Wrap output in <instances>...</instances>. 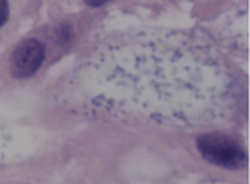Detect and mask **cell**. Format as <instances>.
<instances>
[{"mask_svg":"<svg viewBox=\"0 0 250 184\" xmlns=\"http://www.w3.org/2000/svg\"><path fill=\"white\" fill-rule=\"evenodd\" d=\"M63 105L111 120L198 129L233 117L237 82L202 38L138 29L98 45L66 78Z\"/></svg>","mask_w":250,"mask_h":184,"instance_id":"obj_1","label":"cell"},{"mask_svg":"<svg viewBox=\"0 0 250 184\" xmlns=\"http://www.w3.org/2000/svg\"><path fill=\"white\" fill-rule=\"evenodd\" d=\"M70 35H72L70 34V28L67 25H62L60 29H59V32H57V37H59L60 42H67L69 38H70Z\"/></svg>","mask_w":250,"mask_h":184,"instance_id":"obj_5","label":"cell"},{"mask_svg":"<svg viewBox=\"0 0 250 184\" xmlns=\"http://www.w3.org/2000/svg\"><path fill=\"white\" fill-rule=\"evenodd\" d=\"M196 148L207 161L223 168L239 170L248 163L246 151L240 142L221 132L201 135L196 141Z\"/></svg>","mask_w":250,"mask_h":184,"instance_id":"obj_2","label":"cell"},{"mask_svg":"<svg viewBox=\"0 0 250 184\" xmlns=\"http://www.w3.org/2000/svg\"><path fill=\"white\" fill-rule=\"evenodd\" d=\"M45 57V45L37 38L23 40L13 51L10 59V72L15 79H26L32 76Z\"/></svg>","mask_w":250,"mask_h":184,"instance_id":"obj_3","label":"cell"},{"mask_svg":"<svg viewBox=\"0 0 250 184\" xmlns=\"http://www.w3.org/2000/svg\"><path fill=\"white\" fill-rule=\"evenodd\" d=\"M9 18V3L7 0H0V28L6 23Z\"/></svg>","mask_w":250,"mask_h":184,"instance_id":"obj_4","label":"cell"},{"mask_svg":"<svg viewBox=\"0 0 250 184\" xmlns=\"http://www.w3.org/2000/svg\"><path fill=\"white\" fill-rule=\"evenodd\" d=\"M88 6H92V7H98V6H103L105 3H108L110 0H83Z\"/></svg>","mask_w":250,"mask_h":184,"instance_id":"obj_6","label":"cell"}]
</instances>
